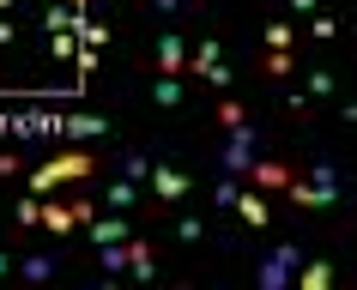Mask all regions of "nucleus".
<instances>
[{
    "label": "nucleus",
    "mask_w": 357,
    "mask_h": 290,
    "mask_svg": "<svg viewBox=\"0 0 357 290\" xmlns=\"http://www.w3.org/2000/svg\"><path fill=\"white\" fill-rule=\"evenodd\" d=\"M91 170H97V157L79 152V145H67V152L43 157L37 170H24V188L43 200V193H61V188H73V182H91Z\"/></svg>",
    "instance_id": "f257e3e1"
},
{
    "label": "nucleus",
    "mask_w": 357,
    "mask_h": 290,
    "mask_svg": "<svg viewBox=\"0 0 357 290\" xmlns=\"http://www.w3.org/2000/svg\"><path fill=\"white\" fill-rule=\"evenodd\" d=\"M284 193H291V206H339V200H345V182H339L333 163H315L303 182L291 175V182H284Z\"/></svg>",
    "instance_id": "f03ea898"
},
{
    "label": "nucleus",
    "mask_w": 357,
    "mask_h": 290,
    "mask_svg": "<svg viewBox=\"0 0 357 290\" xmlns=\"http://www.w3.org/2000/svg\"><path fill=\"white\" fill-rule=\"evenodd\" d=\"M255 145H261L255 121H236V127H225V152H218V170H225V175H248V163L261 157Z\"/></svg>",
    "instance_id": "7ed1b4c3"
},
{
    "label": "nucleus",
    "mask_w": 357,
    "mask_h": 290,
    "mask_svg": "<svg viewBox=\"0 0 357 290\" xmlns=\"http://www.w3.org/2000/svg\"><path fill=\"white\" fill-rule=\"evenodd\" d=\"M303 260V248L297 242H273L266 248V260L255 266V278H261V290H291V266Z\"/></svg>",
    "instance_id": "20e7f679"
},
{
    "label": "nucleus",
    "mask_w": 357,
    "mask_h": 290,
    "mask_svg": "<svg viewBox=\"0 0 357 290\" xmlns=\"http://www.w3.org/2000/svg\"><path fill=\"white\" fill-rule=\"evenodd\" d=\"M146 188H151V200H158V206H176V200H188V193H194V182L176 170V163H151Z\"/></svg>",
    "instance_id": "39448f33"
},
{
    "label": "nucleus",
    "mask_w": 357,
    "mask_h": 290,
    "mask_svg": "<svg viewBox=\"0 0 357 290\" xmlns=\"http://www.w3.org/2000/svg\"><path fill=\"white\" fill-rule=\"evenodd\" d=\"M151 67H158V73H169V79L188 73V42H182V31H164V37L151 42Z\"/></svg>",
    "instance_id": "423d86ee"
},
{
    "label": "nucleus",
    "mask_w": 357,
    "mask_h": 290,
    "mask_svg": "<svg viewBox=\"0 0 357 290\" xmlns=\"http://www.w3.org/2000/svg\"><path fill=\"white\" fill-rule=\"evenodd\" d=\"M218 61H225V42H218V37H200V42H194V55H188V73H182V79H188V85H200V79H206Z\"/></svg>",
    "instance_id": "0eeeda50"
},
{
    "label": "nucleus",
    "mask_w": 357,
    "mask_h": 290,
    "mask_svg": "<svg viewBox=\"0 0 357 290\" xmlns=\"http://www.w3.org/2000/svg\"><path fill=\"white\" fill-rule=\"evenodd\" d=\"M284 182H291V163H279V157H255V163H248V188L279 193Z\"/></svg>",
    "instance_id": "6e6552de"
},
{
    "label": "nucleus",
    "mask_w": 357,
    "mask_h": 290,
    "mask_svg": "<svg viewBox=\"0 0 357 290\" xmlns=\"http://www.w3.org/2000/svg\"><path fill=\"white\" fill-rule=\"evenodd\" d=\"M37 224H43V230H49V236H73V230H79L73 206H67V200H55V193L43 200V218H37Z\"/></svg>",
    "instance_id": "1a4fd4ad"
},
{
    "label": "nucleus",
    "mask_w": 357,
    "mask_h": 290,
    "mask_svg": "<svg viewBox=\"0 0 357 290\" xmlns=\"http://www.w3.org/2000/svg\"><path fill=\"white\" fill-rule=\"evenodd\" d=\"M291 272H297V284H303V290H327V284L339 278V266H333V260H297Z\"/></svg>",
    "instance_id": "9d476101"
},
{
    "label": "nucleus",
    "mask_w": 357,
    "mask_h": 290,
    "mask_svg": "<svg viewBox=\"0 0 357 290\" xmlns=\"http://www.w3.org/2000/svg\"><path fill=\"white\" fill-rule=\"evenodd\" d=\"M109 121L103 115H73V121H55V139H103Z\"/></svg>",
    "instance_id": "9b49d317"
},
{
    "label": "nucleus",
    "mask_w": 357,
    "mask_h": 290,
    "mask_svg": "<svg viewBox=\"0 0 357 290\" xmlns=\"http://www.w3.org/2000/svg\"><path fill=\"white\" fill-rule=\"evenodd\" d=\"M103 200H109V212H133V206L146 200V188H139V182H128V175H115L109 188H103Z\"/></svg>",
    "instance_id": "f8f14e48"
},
{
    "label": "nucleus",
    "mask_w": 357,
    "mask_h": 290,
    "mask_svg": "<svg viewBox=\"0 0 357 290\" xmlns=\"http://www.w3.org/2000/svg\"><path fill=\"white\" fill-rule=\"evenodd\" d=\"M85 230H91V242H97V248H109V242H128V212L91 218V224H85Z\"/></svg>",
    "instance_id": "ddd939ff"
},
{
    "label": "nucleus",
    "mask_w": 357,
    "mask_h": 290,
    "mask_svg": "<svg viewBox=\"0 0 357 290\" xmlns=\"http://www.w3.org/2000/svg\"><path fill=\"white\" fill-rule=\"evenodd\" d=\"M230 212H243V224H255V230H266V224H273V206H266L261 193H236V206H230Z\"/></svg>",
    "instance_id": "4468645a"
},
{
    "label": "nucleus",
    "mask_w": 357,
    "mask_h": 290,
    "mask_svg": "<svg viewBox=\"0 0 357 290\" xmlns=\"http://www.w3.org/2000/svg\"><path fill=\"white\" fill-rule=\"evenodd\" d=\"M128 266H133V278H139V284H151V278H158V254H151V242H133V236H128Z\"/></svg>",
    "instance_id": "2eb2a0df"
},
{
    "label": "nucleus",
    "mask_w": 357,
    "mask_h": 290,
    "mask_svg": "<svg viewBox=\"0 0 357 290\" xmlns=\"http://www.w3.org/2000/svg\"><path fill=\"white\" fill-rule=\"evenodd\" d=\"M43 55L49 61H73L79 55V31H43Z\"/></svg>",
    "instance_id": "dca6fc26"
},
{
    "label": "nucleus",
    "mask_w": 357,
    "mask_h": 290,
    "mask_svg": "<svg viewBox=\"0 0 357 290\" xmlns=\"http://www.w3.org/2000/svg\"><path fill=\"white\" fill-rule=\"evenodd\" d=\"M182 91H188V79H169V73L151 79V103H158V109H176V103H182Z\"/></svg>",
    "instance_id": "f3484780"
},
{
    "label": "nucleus",
    "mask_w": 357,
    "mask_h": 290,
    "mask_svg": "<svg viewBox=\"0 0 357 290\" xmlns=\"http://www.w3.org/2000/svg\"><path fill=\"white\" fill-rule=\"evenodd\" d=\"M37 218H43V200H37V193H24L19 206H13V224H19V230H37Z\"/></svg>",
    "instance_id": "a211bd4d"
},
{
    "label": "nucleus",
    "mask_w": 357,
    "mask_h": 290,
    "mask_svg": "<svg viewBox=\"0 0 357 290\" xmlns=\"http://www.w3.org/2000/svg\"><path fill=\"white\" fill-rule=\"evenodd\" d=\"M55 266H61V254H31V260H24L19 272H24V278H31V284H37V278H49V272H55Z\"/></svg>",
    "instance_id": "6ab92c4d"
},
{
    "label": "nucleus",
    "mask_w": 357,
    "mask_h": 290,
    "mask_svg": "<svg viewBox=\"0 0 357 290\" xmlns=\"http://www.w3.org/2000/svg\"><path fill=\"white\" fill-rule=\"evenodd\" d=\"M303 85H309V97H333V91H339V79L327 73V67H309V79H303Z\"/></svg>",
    "instance_id": "aec40b11"
},
{
    "label": "nucleus",
    "mask_w": 357,
    "mask_h": 290,
    "mask_svg": "<svg viewBox=\"0 0 357 290\" xmlns=\"http://www.w3.org/2000/svg\"><path fill=\"white\" fill-rule=\"evenodd\" d=\"M309 37H315V42H333L339 37V19H333V13H309Z\"/></svg>",
    "instance_id": "412c9836"
},
{
    "label": "nucleus",
    "mask_w": 357,
    "mask_h": 290,
    "mask_svg": "<svg viewBox=\"0 0 357 290\" xmlns=\"http://www.w3.org/2000/svg\"><path fill=\"white\" fill-rule=\"evenodd\" d=\"M261 73L266 79H284V73H291V49H266V55H261Z\"/></svg>",
    "instance_id": "4be33fe9"
},
{
    "label": "nucleus",
    "mask_w": 357,
    "mask_h": 290,
    "mask_svg": "<svg viewBox=\"0 0 357 290\" xmlns=\"http://www.w3.org/2000/svg\"><path fill=\"white\" fill-rule=\"evenodd\" d=\"M236 193H243V175H218V188H212V200H218V206H236Z\"/></svg>",
    "instance_id": "5701e85b"
},
{
    "label": "nucleus",
    "mask_w": 357,
    "mask_h": 290,
    "mask_svg": "<svg viewBox=\"0 0 357 290\" xmlns=\"http://www.w3.org/2000/svg\"><path fill=\"white\" fill-rule=\"evenodd\" d=\"M97 266H103V272H121V266H128V242H109V248H97Z\"/></svg>",
    "instance_id": "b1692460"
},
{
    "label": "nucleus",
    "mask_w": 357,
    "mask_h": 290,
    "mask_svg": "<svg viewBox=\"0 0 357 290\" xmlns=\"http://www.w3.org/2000/svg\"><path fill=\"white\" fill-rule=\"evenodd\" d=\"M266 49H297V42H291V19H273V24H266Z\"/></svg>",
    "instance_id": "393cba45"
},
{
    "label": "nucleus",
    "mask_w": 357,
    "mask_h": 290,
    "mask_svg": "<svg viewBox=\"0 0 357 290\" xmlns=\"http://www.w3.org/2000/svg\"><path fill=\"white\" fill-rule=\"evenodd\" d=\"M236 121H248L243 115V97H225V103H218V127H236Z\"/></svg>",
    "instance_id": "a878e982"
},
{
    "label": "nucleus",
    "mask_w": 357,
    "mask_h": 290,
    "mask_svg": "<svg viewBox=\"0 0 357 290\" xmlns=\"http://www.w3.org/2000/svg\"><path fill=\"white\" fill-rule=\"evenodd\" d=\"M121 175H128V182H146V175H151V163H146L139 152H128V157H121Z\"/></svg>",
    "instance_id": "bb28decb"
},
{
    "label": "nucleus",
    "mask_w": 357,
    "mask_h": 290,
    "mask_svg": "<svg viewBox=\"0 0 357 290\" xmlns=\"http://www.w3.org/2000/svg\"><path fill=\"white\" fill-rule=\"evenodd\" d=\"M176 236H182V242H206V224H200V218H176Z\"/></svg>",
    "instance_id": "cd10ccee"
},
{
    "label": "nucleus",
    "mask_w": 357,
    "mask_h": 290,
    "mask_svg": "<svg viewBox=\"0 0 357 290\" xmlns=\"http://www.w3.org/2000/svg\"><path fill=\"white\" fill-rule=\"evenodd\" d=\"M97 73V49H79V91H85V79Z\"/></svg>",
    "instance_id": "c85d7f7f"
},
{
    "label": "nucleus",
    "mask_w": 357,
    "mask_h": 290,
    "mask_svg": "<svg viewBox=\"0 0 357 290\" xmlns=\"http://www.w3.org/2000/svg\"><path fill=\"white\" fill-rule=\"evenodd\" d=\"M0 175H24V157L19 152H0Z\"/></svg>",
    "instance_id": "c756f323"
},
{
    "label": "nucleus",
    "mask_w": 357,
    "mask_h": 290,
    "mask_svg": "<svg viewBox=\"0 0 357 290\" xmlns=\"http://www.w3.org/2000/svg\"><path fill=\"white\" fill-rule=\"evenodd\" d=\"M13 42H19V24H13L6 13H0V49H13Z\"/></svg>",
    "instance_id": "7c9ffc66"
},
{
    "label": "nucleus",
    "mask_w": 357,
    "mask_h": 290,
    "mask_svg": "<svg viewBox=\"0 0 357 290\" xmlns=\"http://www.w3.org/2000/svg\"><path fill=\"white\" fill-rule=\"evenodd\" d=\"M151 6H158V13H164V19H176V13H182V6H188V0H151Z\"/></svg>",
    "instance_id": "2f4dec72"
},
{
    "label": "nucleus",
    "mask_w": 357,
    "mask_h": 290,
    "mask_svg": "<svg viewBox=\"0 0 357 290\" xmlns=\"http://www.w3.org/2000/svg\"><path fill=\"white\" fill-rule=\"evenodd\" d=\"M291 13H303V19H309V13H321V0H291Z\"/></svg>",
    "instance_id": "473e14b6"
},
{
    "label": "nucleus",
    "mask_w": 357,
    "mask_h": 290,
    "mask_svg": "<svg viewBox=\"0 0 357 290\" xmlns=\"http://www.w3.org/2000/svg\"><path fill=\"white\" fill-rule=\"evenodd\" d=\"M6 272H13V260H6V248H0V278H6Z\"/></svg>",
    "instance_id": "72a5a7b5"
},
{
    "label": "nucleus",
    "mask_w": 357,
    "mask_h": 290,
    "mask_svg": "<svg viewBox=\"0 0 357 290\" xmlns=\"http://www.w3.org/2000/svg\"><path fill=\"white\" fill-rule=\"evenodd\" d=\"M61 6H85V0H61Z\"/></svg>",
    "instance_id": "f704fd0d"
},
{
    "label": "nucleus",
    "mask_w": 357,
    "mask_h": 290,
    "mask_svg": "<svg viewBox=\"0 0 357 290\" xmlns=\"http://www.w3.org/2000/svg\"><path fill=\"white\" fill-rule=\"evenodd\" d=\"M6 6H13V0H6Z\"/></svg>",
    "instance_id": "c9c22d12"
}]
</instances>
